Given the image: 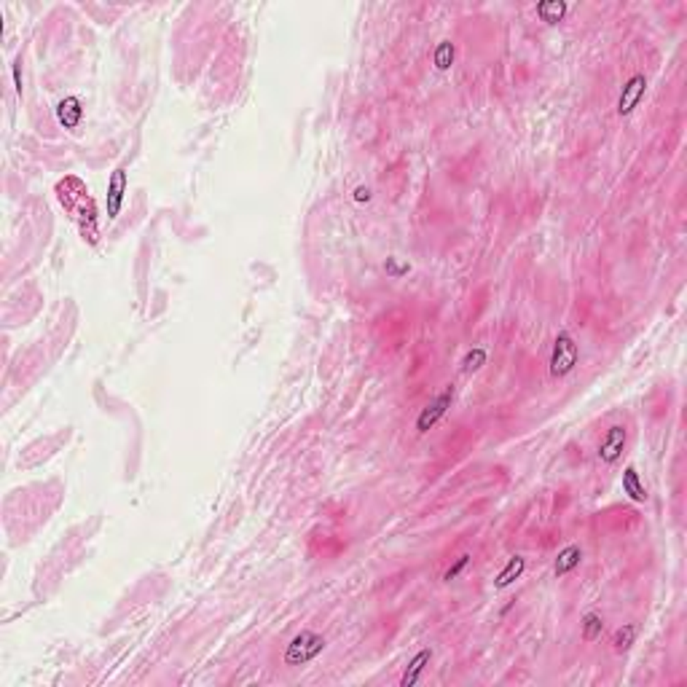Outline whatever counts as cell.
Here are the masks:
<instances>
[{"label": "cell", "instance_id": "1", "mask_svg": "<svg viewBox=\"0 0 687 687\" xmlns=\"http://www.w3.org/2000/svg\"><path fill=\"white\" fill-rule=\"evenodd\" d=\"M577 360H580V346L572 339V333L561 331L556 336V341H553V352H550V363H547L550 365V376L553 379L569 376L574 365H577Z\"/></svg>", "mask_w": 687, "mask_h": 687}, {"label": "cell", "instance_id": "2", "mask_svg": "<svg viewBox=\"0 0 687 687\" xmlns=\"http://www.w3.org/2000/svg\"><path fill=\"white\" fill-rule=\"evenodd\" d=\"M325 649V637L317 631H301L285 649V666H306Z\"/></svg>", "mask_w": 687, "mask_h": 687}, {"label": "cell", "instance_id": "3", "mask_svg": "<svg viewBox=\"0 0 687 687\" xmlns=\"http://www.w3.org/2000/svg\"><path fill=\"white\" fill-rule=\"evenodd\" d=\"M454 394H457V390H454V384H448L443 392L438 394L435 400H430L427 406L421 408L419 419H416V433H430L438 421L443 419L445 414H448V408H451V403H454Z\"/></svg>", "mask_w": 687, "mask_h": 687}, {"label": "cell", "instance_id": "4", "mask_svg": "<svg viewBox=\"0 0 687 687\" xmlns=\"http://www.w3.org/2000/svg\"><path fill=\"white\" fill-rule=\"evenodd\" d=\"M645 91H647V76L637 73L625 81L623 91L618 97V115H631L639 108V102L645 100Z\"/></svg>", "mask_w": 687, "mask_h": 687}, {"label": "cell", "instance_id": "5", "mask_svg": "<svg viewBox=\"0 0 687 687\" xmlns=\"http://www.w3.org/2000/svg\"><path fill=\"white\" fill-rule=\"evenodd\" d=\"M625 441H628V433H625L623 424H612L607 435L601 438V445H598V459L604 465H615L618 459L623 457Z\"/></svg>", "mask_w": 687, "mask_h": 687}, {"label": "cell", "instance_id": "6", "mask_svg": "<svg viewBox=\"0 0 687 687\" xmlns=\"http://www.w3.org/2000/svg\"><path fill=\"white\" fill-rule=\"evenodd\" d=\"M124 193H127V169L118 166V169H113L110 180H108V217L110 220L118 217V212H121Z\"/></svg>", "mask_w": 687, "mask_h": 687}, {"label": "cell", "instance_id": "7", "mask_svg": "<svg viewBox=\"0 0 687 687\" xmlns=\"http://www.w3.org/2000/svg\"><path fill=\"white\" fill-rule=\"evenodd\" d=\"M430 661H433V649H430V647L419 649V652L414 655V661L408 663L406 674L400 676V687H414V685H416V682H419V676H421V671L430 666Z\"/></svg>", "mask_w": 687, "mask_h": 687}, {"label": "cell", "instance_id": "8", "mask_svg": "<svg viewBox=\"0 0 687 687\" xmlns=\"http://www.w3.org/2000/svg\"><path fill=\"white\" fill-rule=\"evenodd\" d=\"M580 561H583V547H580V545H567L559 556H556L553 574H556V577H567L572 569H577V567H580Z\"/></svg>", "mask_w": 687, "mask_h": 687}, {"label": "cell", "instance_id": "9", "mask_svg": "<svg viewBox=\"0 0 687 687\" xmlns=\"http://www.w3.org/2000/svg\"><path fill=\"white\" fill-rule=\"evenodd\" d=\"M81 115H84V108H81V100L78 97H67V100L59 102L57 108V118L64 129H76L81 124Z\"/></svg>", "mask_w": 687, "mask_h": 687}, {"label": "cell", "instance_id": "10", "mask_svg": "<svg viewBox=\"0 0 687 687\" xmlns=\"http://www.w3.org/2000/svg\"><path fill=\"white\" fill-rule=\"evenodd\" d=\"M623 494H628L634 502H647V486L642 484L637 467H625L623 470Z\"/></svg>", "mask_w": 687, "mask_h": 687}, {"label": "cell", "instance_id": "11", "mask_svg": "<svg viewBox=\"0 0 687 687\" xmlns=\"http://www.w3.org/2000/svg\"><path fill=\"white\" fill-rule=\"evenodd\" d=\"M523 569H526V559H523V556H510L508 567L496 574L494 586L499 588V591H502V588H508V586H513V583H516V580L523 574Z\"/></svg>", "mask_w": 687, "mask_h": 687}, {"label": "cell", "instance_id": "12", "mask_svg": "<svg viewBox=\"0 0 687 687\" xmlns=\"http://www.w3.org/2000/svg\"><path fill=\"white\" fill-rule=\"evenodd\" d=\"M569 11L567 3H559V0H547V3H537V16L547 22V25H556L564 19V13Z\"/></svg>", "mask_w": 687, "mask_h": 687}, {"label": "cell", "instance_id": "13", "mask_svg": "<svg viewBox=\"0 0 687 687\" xmlns=\"http://www.w3.org/2000/svg\"><path fill=\"white\" fill-rule=\"evenodd\" d=\"M634 639H637V625L625 623L623 628H618V631H615V637H612V647H615V652H625V649L634 645Z\"/></svg>", "mask_w": 687, "mask_h": 687}, {"label": "cell", "instance_id": "14", "mask_svg": "<svg viewBox=\"0 0 687 687\" xmlns=\"http://www.w3.org/2000/svg\"><path fill=\"white\" fill-rule=\"evenodd\" d=\"M601 631H604L601 615L598 612H588L586 618H583V637H586V642H596L601 637Z\"/></svg>", "mask_w": 687, "mask_h": 687}, {"label": "cell", "instance_id": "15", "mask_svg": "<svg viewBox=\"0 0 687 687\" xmlns=\"http://www.w3.org/2000/svg\"><path fill=\"white\" fill-rule=\"evenodd\" d=\"M454 62V43L451 40H441V46L435 49V67L438 70H448Z\"/></svg>", "mask_w": 687, "mask_h": 687}, {"label": "cell", "instance_id": "16", "mask_svg": "<svg viewBox=\"0 0 687 687\" xmlns=\"http://www.w3.org/2000/svg\"><path fill=\"white\" fill-rule=\"evenodd\" d=\"M486 363V349L475 346L472 352H467V357L462 360V373H475Z\"/></svg>", "mask_w": 687, "mask_h": 687}, {"label": "cell", "instance_id": "17", "mask_svg": "<svg viewBox=\"0 0 687 687\" xmlns=\"http://www.w3.org/2000/svg\"><path fill=\"white\" fill-rule=\"evenodd\" d=\"M467 564H470V556H467V553H465V556H459V559L454 561V564H451L448 569H445V574H443V580H445V583H451V580H457L459 574L465 572V567H467Z\"/></svg>", "mask_w": 687, "mask_h": 687}, {"label": "cell", "instance_id": "18", "mask_svg": "<svg viewBox=\"0 0 687 687\" xmlns=\"http://www.w3.org/2000/svg\"><path fill=\"white\" fill-rule=\"evenodd\" d=\"M387 274L390 277H403V274H408V263H397V258H387Z\"/></svg>", "mask_w": 687, "mask_h": 687}, {"label": "cell", "instance_id": "19", "mask_svg": "<svg viewBox=\"0 0 687 687\" xmlns=\"http://www.w3.org/2000/svg\"><path fill=\"white\" fill-rule=\"evenodd\" d=\"M355 202L357 204L370 202V188H368V186H357V188H355Z\"/></svg>", "mask_w": 687, "mask_h": 687}, {"label": "cell", "instance_id": "20", "mask_svg": "<svg viewBox=\"0 0 687 687\" xmlns=\"http://www.w3.org/2000/svg\"><path fill=\"white\" fill-rule=\"evenodd\" d=\"M19 64H22V62L13 64V84H16V91L22 94V76H19Z\"/></svg>", "mask_w": 687, "mask_h": 687}]
</instances>
